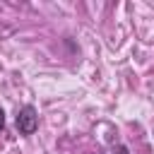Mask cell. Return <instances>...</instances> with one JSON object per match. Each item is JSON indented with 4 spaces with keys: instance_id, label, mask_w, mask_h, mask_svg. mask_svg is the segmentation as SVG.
Listing matches in <instances>:
<instances>
[{
    "instance_id": "1",
    "label": "cell",
    "mask_w": 154,
    "mask_h": 154,
    "mask_svg": "<svg viewBox=\"0 0 154 154\" xmlns=\"http://www.w3.org/2000/svg\"><path fill=\"white\" fill-rule=\"evenodd\" d=\"M36 128H38V113H36V108L29 106V103L22 106L19 113H17V130H19V135H34Z\"/></svg>"
},
{
    "instance_id": "2",
    "label": "cell",
    "mask_w": 154,
    "mask_h": 154,
    "mask_svg": "<svg viewBox=\"0 0 154 154\" xmlns=\"http://www.w3.org/2000/svg\"><path fill=\"white\" fill-rule=\"evenodd\" d=\"M113 154H130V152H128V147H125V144H118V147L113 149Z\"/></svg>"
},
{
    "instance_id": "3",
    "label": "cell",
    "mask_w": 154,
    "mask_h": 154,
    "mask_svg": "<svg viewBox=\"0 0 154 154\" xmlns=\"http://www.w3.org/2000/svg\"><path fill=\"white\" fill-rule=\"evenodd\" d=\"M2 130H5V111L0 108V132H2Z\"/></svg>"
}]
</instances>
